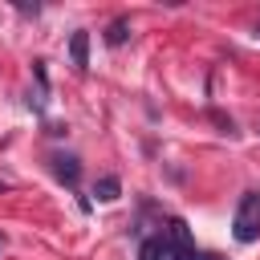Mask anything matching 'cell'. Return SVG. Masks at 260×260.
I'll return each instance as SVG.
<instances>
[{"label":"cell","instance_id":"obj_1","mask_svg":"<svg viewBox=\"0 0 260 260\" xmlns=\"http://www.w3.org/2000/svg\"><path fill=\"white\" fill-rule=\"evenodd\" d=\"M232 236L240 244H256L260 240V191H244L232 215Z\"/></svg>","mask_w":260,"mask_h":260},{"label":"cell","instance_id":"obj_2","mask_svg":"<svg viewBox=\"0 0 260 260\" xmlns=\"http://www.w3.org/2000/svg\"><path fill=\"white\" fill-rule=\"evenodd\" d=\"M167 252H171V260H207V256H199V248L191 244V228H187V219H179V215H171L167 219Z\"/></svg>","mask_w":260,"mask_h":260},{"label":"cell","instance_id":"obj_3","mask_svg":"<svg viewBox=\"0 0 260 260\" xmlns=\"http://www.w3.org/2000/svg\"><path fill=\"white\" fill-rule=\"evenodd\" d=\"M69 57H73L77 69H89V32H85V28H77V32L69 37Z\"/></svg>","mask_w":260,"mask_h":260},{"label":"cell","instance_id":"obj_4","mask_svg":"<svg viewBox=\"0 0 260 260\" xmlns=\"http://www.w3.org/2000/svg\"><path fill=\"white\" fill-rule=\"evenodd\" d=\"M53 171H57V179L69 183V187H77V179H81V167H77L73 154H57V158H53Z\"/></svg>","mask_w":260,"mask_h":260},{"label":"cell","instance_id":"obj_5","mask_svg":"<svg viewBox=\"0 0 260 260\" xmlns=\"http://www.w3.org/2000/svg\"><path fill=\"white\" fill-rule=\"evenodd\" d=\"M138 260H171L167 240H162V236H146V240L138 244Z\"/></svg>","mask_w":260,"mask_h":260},{"label":"cell","instance_id":"obj_6","mask_svg":"<svg viewBox=\"0 0 260 260\" xmlns=\"http://www.w3.org/2000/svg\"><path fill=\"white\" fill-rule=\"evenodd\" d=\"M93 195H98L102 203H114V199L122 195V183H118V175H102V179L93 183Z\"/></svg>","mask_w":260,"mask_h":260},{"label":"cell","instance_id":"obj_7","mask_svg":"<svg viewBox=\"0 0 260 260\" xmlns=\"http://www.w3.org/2000/svg\"><path fill=\"white\" fill-rule=\"evenodd\" d=\"M130 37V24L126 20H110V28H106V45H122Z\"/></svg>","mask_w":260,"mask_h":260},{"label":"cell","instance_id":"obj_8","mask_svg":"<svg viewBox=\"0 0 260 260\" xmlns=\"http://www.w3.org/2000/svg\"><path fill=\"white\" fill-rule=\"evenodd\" d=\"M0 191H4V183H0Z\"/></svg>","mask_w":260,"mask_h":260},{"label":"cell","instance_id":"obj_9","mask_svg":"<svg viewBox=\"0 0 260 260\" xmlns=\"http://www.w3.org/2000/svg\"><path fill=\"white\" fill-rule=\"evenodd\" d=\"M256 37H260V28H256Z\"/></svg>","mask_w":260,"mask_h":260}]
</instances>
